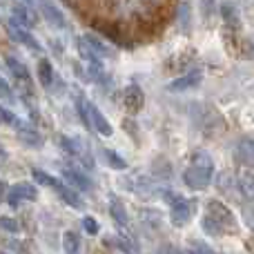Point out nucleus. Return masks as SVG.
Returning <instances> with one entry per match:
<instances>
[{"instance_id":"1","label":"nucleus","mask_w":254,"mask_h":254,"mask_svg":"<svg viewBox=\"0 0 254 254\" xmlns=\"http://www.w3.org/2000/svg\"><path fill=\"white\" fill-rule=\"evenodd\" d=\"M201 228L210 237H228V234L239 232V221L234 212L219 198H207L205 210H203Z\"/></svg>"},{"instance_id":"2","label":"nucleus","mask_w":254,"mask_h":254,"mask_svg":"<svg viewBox=\"0 0 254 254\" xmlns=\"http://www.w3.org/2000/svg\"><path fill=\"white\" fill-rule=\"evenodd\" d=\"M212 179H214V161L207 152L196 149V152L190 156V163L183 170V183L188 190L194 192H201V190L210 188Z\"/></svg>"},{"instance_id":"3","label":"nucleus","mask_w":254,"mask_h":254,"mask_svg":"<svg viewBox=\"0 0 254 254\" xmlns=\"http://www.w3.org/2000/svg\"><path fill=\"white\" fill-rule=\"evenodd\" d=\"M165 201H170V221L174 228H185L190 225V221L194 219V212H196L198 203L196 198H183L179 194H167L163 192Z\"/></svg>"},{"instance_id":"4","label":"nucleus","mask_w":254,"mask_h":254,"mask_svg":"<svg viewBox=\"0 0 254 254\" xmlns=\"http://www.w3.org/2000/svg\"><path fill=\"white\" fill-rule=\"evenodd\" d=\"M58 145H61V149L67 156L78 163L80 170H92L94 167V156L89 152V145L83 138H78V136H61Z\"/></svg>"},{"instance_id":"5","label":"nucleus","mask_w":254,"mask_h":254,"mask_svg":"<svg viewBox=\"0 0 254 254\" xmlns=\"http://www.w3.org/2000/svg\"><path fill=\"white\" fill-rule=\"evenodd\" d=\"M192 121L201 127L203 131H216V129H221V127H225L223 116L212 105H205V103L192 105Z\"/></svg>"},{"instance_id":"6","label":"nucleus","mask_w":254,"mask_h":254,"mask_svg":"<svg viewBox=\"0 0 254 254\" xmlns=\"http://www.w3.org/2000/svg\"><path fill=\"white\" fill-rule=\"evenodd\" d=\"M36 198H38V190L34 183H27V181L7 188V194H4V201L9 207H20L25 201H36Z\"/></svg>"},{"instance_id":"7","label":"nucleus","mask_w":254,"mask_h":254,"mask_svg":"<svg viewBox=\"0 0 254 254\" xmlns=\"http://www.w3.org/2000/svg\"><path fill=\"white\" fill-rule=\"evenodd\" d=\"M7 34L11 36L16 43H20V45H25V47H29L31 52H40V49H43V45L38 43V38H36V36L31 34L29 29H25L22 25H18L16 20H11V22L7 25Z\"/></svg>"},{"instance_id":"8","label":"nucleus","mask_w":254,"mask_h":254,"mask_svg":"<svg viewBox=\"0 0 254 254\" xmlns=\"http://www.w3.org/2000/svg\"><path fill=\"white\" fill-rule=\"evenodd\" d=\"M234 161L246 170H254V140L243 136L234 145Z\"/></svg>"},{"instance_id":"9","label":"nucleus","mask_w":254,"mask_h":254,"mask_svg":"<svg viewBox=\"0 0 254 254\" xmlns=\"http://www.w3.org/2000/svg\"><path fill=\"white\" fill-rule=\"evenodd\" d=\"M63 179L74 190H80V192H92L94 190V181L78 167H63Z\"/></svg>"},{"instance_id":"10","label":"nucleus","mask_w":254,"mask_h":254,"mask_svg":"<svg viewBox=\"0 0 254 254\" xmlns=\"http://www.w3.org/2000/svg\"><path fill=\"white\" fill-rule=\"evenodd\" d=\"M123 105L129 114H138L145 105V94L138 85H127L123 89Z\"/></svg>"},{"instance_id":"11","label":"nucleus","mask_w":254,"mask_h":254,"mask_svg":"<svg viewBox=\"0 0 254 254\" xmlns=\"http://www.w3.org/2000/svg\"><path fill=\"white\" fill-rule=\"evenodd\" d=\"M36 2H38L40 13L45 16V20H47L49 25H54L56 29H65V27H67L65 16H63V11L52 2V0H36Z\"/></svg>"},{"instance_id":"12","label":"nucleus","mask_w":254,"mask_h":254,"mask_svg":"<svg viewBox=\"0 0 254 254\" xmlns=\"http://www.w3.org/2000/svg\"><path fill=\"white\" fill-rule=\"evenodd\" d=\"M89 127L96 129L98 134L105 136V138H110V136L114 134V127L110 125V121L105 119V114H103L96 105H92V103H89Z\"/></svg>"},{"instance_id":"13","label":"nucleus","mask_w":254,"mask_h":254,"mask_svg":"<svg viewBox=\"0 0 254 254\" xmlns=\"http://www.w3.org/2000/svg\"><path fill=\"white\" fill-rule=\"evenodd\" d=\"M11 13H13V20L18 22V25H22L25 29H31V27L38 25V13L34 11V9L29 7V4H13L11 7Z\"/></svg>"},{"instance_id":"14","label":"nucleus","mask_w":254,"mask_h":254,"mask_svg":"<svg viewBox=\"0 0 254 254\" xmlns=\"http://www.w3.org/2000/svg\"><path fill=\"white\" fill-rule=\"evenodd\" d=\"M203 80V71H188L185 76H181V78L172 80L170 85H167V89H172V92H188V89H194L198 87Z\"/></svg>"},{"instance_id":"15","label":"nucleus","mask_w":254,"mask_h":254,"mask_svg":"<svg viewBox=\"0 0 254 254\" xmlns=\"http://www.w3.org/2000/svg\"><path fill=\"white\" fill-rule=\"evenodd\" d=\"M16 129H18V138H20L22 145H27V147H40V145H43V134H40L36 127L20 123Z\"/></svg>"},{"instance_id":"16","label":"nucleus","mask_w":254,"mask_h":254,"mask_svg":"<svg viewBox=\"0 0 254 254\" xmlns=\"http://www.w3.org/2000/svg\"><path fill=\"white\" fill-rule=\"evenodd\" d=\"M54 190H56V194H58V196H61L69 207H74V210H80V207H83V198L76 194V190L71 188V185H63L61 181H58V183L54 185Z\"/></svg>"},{"instance_id":"17","label":"nucleus","mask_w":254,"mask_h":254,"mask_svg":"<svg viewBox=\"0 0 254 254\" xmlns=\"http://www.w3.org/2000/svg\"><path fill=\"white\" fill-rule=\"evenodd\" d=\"M110 214H112V219L119 223V228L125 230L127 225H129V216H127V210H125V205H123L121 198L110 196Z\"/></svg>"},{"instance_id":"18","label":"nucleus","mask_w":254,"mask_h":254,"mask_svg":"<svg viewBox=\"0 0 254 254\" xmlns=\"http://www.w3.org/2000/svg\"><path fill=\"white\" fill-rule=\"evenodd\" d=\"M76 45H78V54H80V56H83L87 63H92L94 67H98V69H101V67H103V58L98 56V52L92 47V45H89V40L87 38H78V40H76Z\"/></svg>"},{"instance_id":"19","label":"nucleus","mask_w":254,"mask_h":254,"mask_svg":"<svg viewBox=\"0 0 254 254\" xmlns=\"http://www.w3.org/2000/svg\"><path fill=\"white\" fill-rule=\"evenodd\" d=\"M221 16H223V25H225L223 29H234V31L241 29V18H239L234 4H230V2L221 4Z\"/></svg>"},{"instance_id":"20","label":"nucleus","mask_w":254,"mask_h":254,"mask_svg":"<svg viewBox=\"0 0 254 254\" xmlns=\"http://www.w3.org/2000/svg\"><path fill=\"white\" fill-rule=\"evenodd\" d=\"M7 67H9V74L13 76L16 80H20V83H31V74L29 69H27L25 63H20L18 58H7Z\"/></svg>"},{"instance_id":"21","label":"nucleus","mask_w":254,"mask_h":254,"mask_svg":"<svg viewBox=\"0 0 254 254\" xmlns=\"http://www.w3.org/2000/svg\"><path fill=\"white\" fill-rule=\"evenodd\" d=\"M80 248H83L80 234L76 230H67L63 234V250H65V254H80Z\"/></svg>"},{"instance_id":"22","label":"nucleus","mask_w":254,"mask_h":254,"mask_svg":"<svg viewBox=\"0 0 254 254\" xmlns=\"http://www.w3.org/2000/svg\"><path fill=\"white\" fill-rule=\"evenodd\" d=\"M36 71H38L40 85H43V87H52L54 85V67H52V63H49L47 58H40Z\"/></svg>"},{"instance_id":"23","label":"nucleus","mask_w":254,"mask_h":254,"mask_svg":"<svg viewBox=\"0 0 254 254\" xmlns=\"http://www.w3.org/2000/svg\"><path fill=\"white\" fill-rule=\"evenodd\" d=\"M101 154H103V158H105V161H107V165H110V167H114V170H119V172L127 170V163H125V158H121L119 154L114 152V149H107V147H103V149H101Z\"/></svg>"},{"instance_id":"24","label":"nucleus","mask_w":254,"mask_h":254,"mask_svg":"<svg viewBox=\"0 0 254 254\" xmlns=\"http://www.w3.org/2000/svg\"><path fill=\"white\" fill-rule=\"evenodd\" d=\"M85 38L89 40V45H92V47L96 49V52H98V56H101V58H110V56H114V49H112L110 45L105 43V40L96 38V36H92V34H89V36H85Z\"/></svg>"},{"instance_id":"25","label":"nucleus","mask_w":254,"mask_h":254,"mask_svg":"<svg viewBox=\"0 0 254 254\" xmlns=\"http://www.w3.org/2000/svg\"><path fill=\"white\" fill-rule=\"evenodd\" d=\"M0 101L9 103V105L18 101V98H16V92H13V87L2 78V76H0Z\"/></svg>"},{"instance_id":"26","label":"nucleus","mask_w":254,"mask_h":254,"mask_svg":"<svg viewBox=\"0 0 254 254\" xmlns=\"http://www.w3.org/2000/svg\"><path fill=\"white\" fill-rule=\"evenodd\" d=\"M243 219L254 232V198H243Z\"/></svg>"},{"instance_id":"27","label":"nucleus","mask_w":254,"mask_h":254,"mask_svg":"<svg viewBox=\"0 0 254 254\" xmlns=\"http://www.w3.org/2000/svg\"><path fill=\"white\" fill-rule=\"evenodd\" d=\"M0 123L11 125V127H18V125H20V119H18V116L13 114L11 110H7V107L0 105Z\"/></svg>"},{"instance_id":"28","label":"nucleus","mask_w":254,"mask_h":254,"mask_svg":"<svg viewBox=\"0 0 254 254\" xmlns=\"http://www.w3.org/2000/svg\"><path fill=\"white\" fill-rule=\"evenodd\" d=\"M0 230H2V232L16 234L18 230H20V225H18V221L13 219V216H0Z\"/></svg>"},{"instance_id":"29","label":"nucleus","mask_w":254,"mask_h":254,"mask_svg":"<svg viewBox=\"0 0 254 254\" xmlns=\"http://www.w3.org/2000/svg\"><path fill=\"white\" fill-rule=\"evenodd\" d=\"M34 179L38 181L40 185H49V188H54V185L58 183V179H56V176L47 174V172H43V170H34Z\"/></svg>"},{"instance_id":"30","label":"nucleus","mask_w":254,"mask_h":254,"mask_svg":"<svg viewBox=\"0 0 254 254\" xmlns=\"http://www.w3.org/2000/svg\"><path fill=\"white\" fill-rule=\"evenodd\" d=\"M83 228L87 234H92V237H96L98 230H101V225H98V221L94 219V216H85L83 219Z\"/></svg>"},{"instance_id":"31","label":"nucleus","mask_w":254,"mask_h":254,"mask_svg":"<svg viewBox=\"0 0 254 254\" xmlns=\"http://www.w3.org/2000/svg\"><path fill=\"white\" fill-rule=\"evenodd\" d=\"M214 16V0H203V18L212 20Z\"/></svg>"},{"instance_id":"32","label":"nucleus","mask_w":254,"mask_h":254,"mask_svg":"<svg viewBox=\"0 0 254 254\" xmlns=\"http://www.w3.org/2000/svg\"><path fill=\"white\" fill-rule=\"evenodd\" d=\"M123 127H125L127 131H129V136H131V138H134V136H136V131H138V127H136V123H134V127H131V119H125V121H123Z\"/></svg>"},{"instance_id":"33","label":"nucleus","mask_w":254,"mask_h":254,"mask_svg":"<svg viewBox=\"0 0 254 254\" xmlns=\"http://www.w3.org/2000/svg\"><path fill=\"white\" fill-rule=\"evenodd\" d=\"M158 254H185V250H179V248H174V246H165V248H161Z\"/></svg>"},{"instance_id":"34","label":"nucleus","mask_w":254,"mask_h":254,"mask_svg":"<svg viewBox=\"0 0 254 254\" xmlns=\"http://www.w3.org/2000/svg\"><path fill=\"white\" fill-rule=\"evenodd\" d=\"M246 250L250 252V254H254V237H250V239H246Z\"/></svg>"},{"instance_id":"35","label":"nucleus","mask_w":254,"mask_h":254,"mask_svg":"<svg viewBox=\"0 0 254 254\" xmlns=\"http://www.w3.org/2000/svg\"><path fill=\"white\" fill-rule=\"evenodd\" d=\"M4 194H7V185H4V183H2V181H0V198H2V196H4Z\"/></svg>"},{"instance_id":"36","label":"nucleus","mask_w":254,"mask_h":254,"mask_svg":"<svg viewBox=\"0 0 254 254\" xmlns=\"http://www.w3.org/2000/svg\"><path fill=\"white\" fill-rule=\"evenodd\" d=\"M7 156V152H4V147H2V143H0V158H4Z\"/></svg>"},{"instance_id":"37","label":"nucleus","mask_w":254,"mask_h":254,"mask_svg":"<svg viewBox=\"0 0 254 254\" xmlns=\"http://www.w3.org/2000/svg\"><path fill=\"white\" fill-rule=\"evenodd\" d=\"M22 2H25V4H31V2H34V0H22Z\"/></svg>"},{"instance_id":"38","label":"nucleus","mask_w":254,"mask_h":254,"mask_svg":"<svg viewBox=\"0 0 254 254\" xmlns=\"http://www.w3.org/2000/svg\"><path fill=\"white\" fill-rule=\"evenodd\" d=\"M0 254H9V252H0Z\"/></svg>"}]
</instances>
